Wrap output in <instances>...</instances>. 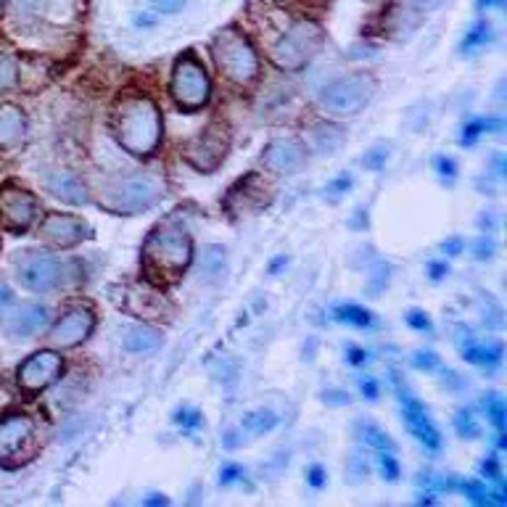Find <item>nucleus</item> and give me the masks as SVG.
Returning <instances> with one entry per match:
<instances>
[{
	"mask_svg": "<svg viewBox=\"0 0 507 507\" xmlns=\"http://www.w3.org/2000/svg\"><path fill=\"white\" fill-rule=\"evenodd\" d=\"M27 114L16 104H0V154L16 151L27 141Z\"/></svg>",
	"mask_w": 507,
	"mask_h": 507,
	"instance_id": "nucleus-20",
	"label": "nucleus"
},
{
	"mask_svg": "<svg viewBox=\"0 0 507 507\" xmlns=\"http://www.w3.org/2000/svg\"><path fill=\"white\" fill-rule=\"evenodd\" d=\"M462 357L471 363V365H479L483 370H494V367L502 365V343H494V341H486V343H479V341H471L468 346L460 349Z\"/></svg>",
	"mask_w": 507,
	"mask_h": 507,
	"instance_id": "nucleus-24",
	"label": "nucleus"
},
{
	"mask_svg": "<svg viewBox=\"0 0 507 507\" xmlns=\"http://www.w3.org/2000/svg\"><path fill=\"white\" fill-rule=\"evenodd\" d=\"M143 502H145V505H159V507L169 505V500H167V497H162V494H148V497H145Z\"/></svg>",
	"mask_w": 507,
	"mask_h": 507,
	"instance_id": "nucleus-58",
	"label": "nucleus"
},
{
	"mask_svg": "<svg viewBox=\"0 0 507 507\" xmlns=\"http://www.w3.org/2000/svg\"><path fill=\"white\" fill-rule=\"evenodd\" d=\"M370 473V462H367L365 454L360 452H352L349 460H346V481L349 483H363Z\"/></svg>",
	"mask_w": 507,
	"mask_h": 507,
	"instance_id": "nucleus-38",
	"label": "nucleus"
},
{
	"mask_svg": "<svg viewBox=\"0 0 507 507\" xmlns=\"http://www.w3.org/2000/svg\"><path fill=\"white\" fill-rule=\"evenodd\" d=\"M394 386H396V396H399V407H402V415H404V422H407L410 433L421 442L425 450L431 452L442 450V433H439V428H436L433 421L428 418V413H425V407L418 402V396L413 394V392L402 383V378H399L396 373H394Z\"/></svg>",
	"mask_w": 507,
	"mask_h": 507,
	"instance_id": "nucleus-10",
	"label": "nucleus"
},
{
	"mask_svg": "<svg viewBox=\"0 0 507 507\" xmlns=\"http://www.w3.org/2000/svg\"><path fill=\"white\" fill-rule=\"evenodd\" d=\"M156 11H162V14H177V11H183L185 8V3L188 0H148Z\"/></svg>",
	"mask_w": 507,
	"mask_h": 507,
	"instance_id": "nucleus-51",
	"label": "nucleus"
},
{
	"mask_svg": "<svg viewBox=\"0 0 507 507\" xmlns=\"http://www.w3.org/2000/svg\"><path fill=\"white\" fill-rule=\"evenodd\" d=\"M392 264L383 262V259H373V267H370V278H367V293L370 296H378L381 291H386V285L392 283Z\"/></svg>",
	"mask_w": 507,
	"mask_h": 507,
	"instance_id": "nucleus-31",
	"label": "nucleus"
},
{
	"mask_svg": "<svg viewBox=\"0 0 507 507\" xmlns=\"http://www.w3.org/2000/svg\"><path fill=\"white\" fill-rule=\"evenodd\" d=\"M454 431H457L462 439H479L481 436V425L476 422L471 410H457V413H454Z\"/></svg>",
	"mask_w": 507,
	"mask_h": 507,
	"instance_id": "nucleus-37",
	"label": "nucleus"
},
{
	"mask_svg": "<svg viewBox=\"0 0 507 507\" xmlns=\"http://www.w3.org/2000/svg\"><path fill=\"white\" fill-rule=\"evenodd\" d=\"M505 0H479L481 8H494V5H502Z\"/></svg>",
	"mask_w": 507,
	"mask_h": 507,
	"instance_id": "nucleus-60",
	"label": "nucleus"
},
{
	"mask_svg": "<svg viewBox=\"0 0 507 507\" xmlns=\"http://www.w3.org/2000/svg\"><path fill=\"white\" fill-rule=\"evenodd\" d=\"M333 317H336L338 323H343V325L363 328V331L378 325V317L370 310H365V307H360V304H338L336 310H333Z\"/></svg>",
	"mask_w": 507,
	"mask_h": 507,
	"instance_id": "nucleus-27",
	"label": "nucleus"
},
{
	"mask_svg": "<svg viewBox=\"0 0 507 507\" xmlns=\"http://www.w3.org/2000/svg\"><path fill=\"white\" fill-rule=\"evenodd\" d=\"M481 476L489 481H502V471H500V462L494 457H486L481 462Z\"/></svg>",
	"mask_w": 507,
	"mask_h": 507,
	"instance_id": "nucleus-50",
	"label": "nucleus"
},
{
	"mask_svg": "<svg viewBox=\"0 0 507 507\" xmlns=\"http://www.w3.org/2000/svg\"><path fill=\"white\" fill-rule=\"evenodd\" d=\"M11 304H14V291H11L5 283L0 281V320L5 317V312H8Z\"/></svg>",
	"mask_w": 507,
	"mask_h": 507,
	"instance_id": "nucleus-54",
	"label": "nucleus"
},
{
	"mask_svg": "<svg viewBox=\"0 0 507 507\" xmlns=\"http://www.w3.org/2000/svg\"><path fill=\"white\" fill-rule=\"evenodd\" d=\"M0 14H3V0H0Z\"/></svg>",
	"mask_w": 507,
	"mask_h": 507,
	"instance_id": "nucleus-61",
	"label": "nucleus"
},
{
	"mask_svg": "<svg viewBox=\"0 0 507 507\" xmlns=\"http://www.w3.org/2000/svg\"><path fill=\"white\" fill-rule=\"evenodd\" d=\"M172 421H174L177 428H183L185 433H196V431L204 428V415H201V410H198V407H191V404L177 407L174 415H172Z\"/></svg>",
	"mask_w": 507,
	"mask_h": 507,
	"instance_id": "nucleus-32",
	"label": "nucleus"
},
{
	"mask_svg": "<svg viewBox=\"0 0 507 507\" xmlns=\"http://www.w3.org/2000/svg\"><path fill=\"white\" fill-rule=\"evenodd\" d=\"M164 198V183L156 174L135 172L114 177L101 191V206L114 214H143Z\"/></svg>",
	"mask_w": 507,
	"mask_h": 507,
	"instance_id": "nucleus-5",
	"label": "nucleus"
},
{
	"mask_svg": "<svg viewBox=\"0 0 507 507\" xmlns=\"http://www.w3.org/2000/svg\"><path fill=\"white\" fill-rule=\"evenodd\" d=\"M278 422H281L278 413H273V410H267V407H259V410H252V413L244 415L241 431H244L246 436H264V433L275 431Z\"/></svg>",
	"mask_w": 507,
	"mask_h": 507,
	"instance_id": "nucleus-26",
	"label": "nucleus"
},
{
	"mask_svg": "<svg viewBox=\"0 0 507 507\" xmlns=\"http://www.w3.org/2000/svg\"><path fill=\"white\" fill-rule=\"evenodd\" d=\"M378 468L386 481H396L402 476V465L396 462L394 452H378Z\"/></svg>",
	"mask_w": 507,
	"mask_h": 507,
	"instance_id": "nucleus-40",
	"label": "nucleus"
},
{
	"mask_svg": "<svg viewBox=\"0 0 507 507\" xmlns=\"http://www.w3.org/2000/svg\"><path fill=\"white\" fill-rule=\"evenodd\" d=\"M285 264H288V256H278L275 262H270V273H273V275H278Z\"/></svg>",
	"mask_w": 507,
	"mask_h": 507,
	"instance_id": "nucleus-59",
	"label": "nucleus"
},
{
	"mask_svg": "<svg viewBox=\"0 0 507 507\" xmlns=\"http://www.w3.org/2000/svg\"><path fill=\"white\" fill-rule=\"evenodd\" d=\"M389 154H392L389 143H378V145L367 148L365 154H363V159H360V164H363L365 169H370V172H378V169H383L386 159H389Z\"/></svg>",
	"mask_w": 507,
	"mask_h": 507,
	"instance_id": "nucleus-39",
	"label": "nucleus"
},
{
	"mask_svg": "<svg viewBox=\"0 0 507 507\" xmlns=\"http://www.w3.org/2000/svg\"><path fill=\"white\" fill-rule=\"evenodd\" d=\"M310 151L293 138H275L262 151V167L275 177H291L307 167Z\"/></svg>",
	"mask_w": 507,
	"mask_h": 507,
	"instance_id": "nucleus-17",
	"label": "nucleus"
},
{
	"mask_svg": "<svg viewBox=\"0 0 507 507\" xmlns=\"http://www.w3.org/2000/svg\"><path fill=\"white\" fill-rule=\"evenodd\" d=\"M320 399L328 404V407H346L352 402V396L346 394L343 389H323L320 392Z\"/></svg>",
	"mask_w": 507,
	"mask_h": 507,
	"instance_id": "nucleus-46",
	"label": "nucleus"
},
{
	"mask_svg": "<svg viewBox=\"0 0 507 507\" xmlns=\"http://www.w3.org/2000/svg\"><path fill=\"white\" fill-rule=\"evenodd\" d=\"M375 90H378V80L370 72H349L325 84L317 93V104L325 114L343 119V116H354L357 112H363L373 101Z\"/></svg>",
	"mask_w": 507,
	"mask_h": 507,
	"instance_id": "nucleus-6",
	"label": "nucleus"
},
{
	"mask_svg": "<svg viewBox=\"0 0 507 507\" xmlns=\"http://www.w3.org/2000/svg\"><path fill=\"white\" fill-rule=\"evenodd\" d=\"M194 264V241L174 223H159L143 244V273L154 285H172Z\"/></svg>",
	"mask_w": 507,
	"mask_h": 507,
	"instance_id": "nucleus-2",
	"label": "nucleus"
},
{
	"mask_svg": "<svg viewBox=\"0 0 507 507\" xmlns=\"http://www.w3.org/2000/svg\"><path fill=\"white\" fill-rule=\"evenodd\" d=\"M162 343H164L162 333H159L154 325H148V323L130 325V328L122 333V346H124L127 352H133V354H154V352L162 349Z\"/></svg>",
	"mask_w": 507,
	"mask_h": 507,
	"instance_id": "nucleus-23",
	"label": "nucleus"
},
{
	"mask_svg": "<svg viewBox=\"0 0 507 507\" xmlns=\"http://www.w3.org/2000/svg\"><path fill=\"white\" fill-rule=\"evenodd\" d=\"M357 386H360V394L365 396L367 402H375L381 396V381H375V378H360Z\"/></svg>",
	"mask_w": 507,
	"mask_h": 507,
	"instance_id": "nucleus-48",
	"label": "nucleus"
},
{
	"mask_svg": "<svg viewBox=\"0 0 507 507\" xmlns=\"http://www.w3.org/2000/svg\"><path fill=\"white\" fill-rule=\"evenodd\" d=\"M19 84V64L16 58L0 54V93H8Z\"/></svg>",
	"mask_w": 507,
	"mask_h": 507,
	"instance_id": "nucleus-36",
	"label": "nucleus"
},
{
	"mask_svg": "<svg viewBox=\"0 0 507 507\" xmlns=\"http://www.w3.org/2000/svg\"><path fill=\"white\" fill-rule=\"evenodd\" d=\"M273 201L270 183L262 174H244L225 196V209L230 217H244V214H259L267 209Z\"/></svg>",
	"mask_w": 507,
	"mask_h": 507,
	"instance_id": "nucleus-11",
	"label": "nucleus"
},
{
	"mask_svg": "<svg viewBox=\"0 0 507 507\" xmlns=\"http://www.w3.org/2000/svg\"><path fill=\"white\" fill-rule=\"evenodd\" d=\"M241 481H246L244 468H241L238 462H225L223 471H220V483H223V486H235V483H241Z\"/></svg>",
	"mask_w": 507,
	"mask_h": 507,
	"instance_id": "nucleus-44",
	"label": "nucleus"
},
{
	"mask_svg": "<svg viewBox=\"0 0 507 507\" xmlns=\"http://www.w3.org/2000/svg\"><path fill=\"white\" fill-rule=\"evenodd\" d=\"M227 148H230V133L223 124H209L196 141L185 145V159L198 169V172H214L223 164Z\"/></svg>",
	"mask_w": 507,
	"mask_h": 507,
	"instance_id": "nucleus-14",
	"label": "nucleus"
},
{
	"mask_svg": "<svg viewBox=\"0 0 507 507\" xmlns=\"http://www.w3.org/2000/svg\"><path fill=\"white\" fill-rule=\"evenodd\" d=\"M48 325V310L43 304H22L8 314V336L27 341Z\"/></svg>",
	"mask_w": 507,
	"mask_h": 507,
	"instance_id": "nucleus-19",
	"label": "nucleus"
},
{
	"mask_svg": "<svg viewBox=\"0 0 507 507\" xmlns=\"http://www.w3.org/2000/svg\"><path fill=\"white\" fill-rule=\"evenodd\" d=\"M349 225L354 227V230H357V227H367V212H365V209H357V214H354V217L349 220Z\"/></svg>",
	"mask_w": 507,
	"mask_h": 507,
	"instance_id": "nucleus-57",
	"label": "nucleus"
},
{
	"mask_svg": "<svg viewBox=\"0 0 507 507\" xmlns=\"http://www.w3.org/2000/svg\"><path fill=\"white\" fill-rule=\"evenodd\" d=\"M124 310L141 320H172V304L151 285L133 283L124 293Z\"/></svg>",
	"mask_w": 507,
	"mask_h": 507,
	"instance_id": "nucleus-18",
	"label": "nucleus"
},
{
	"mask_svg": "<svg viewBox=\"0 0 507 507\" xmlns=\"http://www.w3.org/2000/svg\"><path fill=\"white\" fill-rule=\"evenodd\" d=\"M209 54L227 83L246 87L259 77V56L254 51L252 40L238 27L220 29L209 43Z\"/></svg>",
	"mask_w": 507,
	"mask_h": 507,
	"instance_id": "nucleus-4",
	"label": "nucleus"
},
{
	"mask_svg": "<svg viewBox=\"0 0 507 507\" xmlns=\"http://www.w3.org/2000/svg\"><path fill=\"white\" fill-rule=\"evenodd\" d=\"M462 249H465V241L462 238H447L444 244H442V252L447 254V256H460L462 254Z\"/></svg>",
	"mask_w": 507,
	"mask_h": 507,
	"instance_id": "nucleus-55",
	"label": "nucleus"
},
{
	"mask_svg": "<svg viewBox=\"0 0 507 507\" xmlns=\"http://www.w3.org/2000/svg\"><path fill=\"white\" fill-rule=\"evenodd\" d=\"M14 402H16V396L11 392V386L5 383V378H0V413H5Z\"/></svg>",
	"mask_w": 507,
	"mask_h": 507,
	"instance_id": "nucleus-53",
	"label": "nucleus"
},
{
	"mask_svg": "<svg viewBox=\"0 0 507 507\" xmlns=\"http://www.w3.org/2000/svg\"><path fill=\"white\" fill-rule=\"evenodd\" d=\"M45 188L51 191V196L64 201V204H72V206L87 204V198H90L83 180H80L75 172H66V169L48 174V177H45Z\"/></svg>",
	"mask_w": 507,
	"mask_h": 507,
	"instance_id": "nucleus-21",
	"label": "nucleus"
},
{
	"mask_svg": "<svg viewBox=\"0 0 507 507\" xmlns=\"http://www.w3.org/2000/svg\"><path fill=\"white\" fill-rule=\"evenodd\" d=\"M37 454V422L29 415L0 418V465L19 468Z\"/></svg>",
	"mask_w": 507,
	"mask_h": 507,
	"instance_id": "nucleus-9",
	"label": "nucleus"
},
{
	"mask_svg": "<svg viewBox=\"0 0 507 507\" xmlns=\"http://www.w3.org/2000/svg\"><path fill=\"white\" fill-rule=\"evenodd\" d=\"M252 14L256 19L259 43L264 45L267 58L275 66H281L285 72H296V69H304L312 58L320 54L323 29L310 19L293 16L273 3H267L264 8L256 5V11L252 8Z\"/></svg>",
	"mask_w": 507,
	"mask_h": 507,
	"instance_id": "nucleus-1",
	"label": "nucleus"
},
{
	"mask_svg": "<svg viewBox=\"0 0 507 507\" xmlns=\"http://www.w3.org/2000/svg\"><path fill=\"white\" fill-rule=\"evenodd\" d=\"M447 273H450V267L444 264V262H439V259H433V262H428V275H431V281L439 283L447 278Z\"/></svg>",
	"mask_w": 507,
	"mask_h": 507,
	"instance_id": "nucleus-52",
	"label": "nucleus"
},
{
	"mask_svg": "<svg viewBox=\"0 0 507 507\" xmlns=\"http://www.w3.org/2000/svg\"><path fill=\"white\" fill-rule=\"evenodd\" d=\"M169 95L183 112H198L209 104L212 80H209L204 64L194 54H183L174 61L172 80H169Z\"/></svg>",
	"mask_w": 507,
	"mask_h": 507,
	"instance_id": "nucleus-7",
	"label": "nucleus"
},
{
	"mask_svg": "<svg viewBox=\"0 0 507 507\" xmlns=\"http://www.w3.org/2000/svg\"><path fill=\"white\" fill-rule=\"evenodd\" d=\"M325 481H328V476H325V468H323L320 462L310 465V471H307V483H310L312 489H325Z\"/></svg>",
	"mask_w": 507,
	"mask_h": 507,
	"instance_id": "nucleus-49",
	"label": "nucleus"
},
{
	"mask_svg": "<svg viewBox=\"0 0 507 507\" xmlns=\"http://www.w3.org/2000/svg\"><path fill=\"white\" fill-rule=\"evenodd\" d=\"M494 254H497V244H494L492 233L481 235L479 241L473 244V256H476L479 262H486V259H494Z\"/></svg>",
	"mask_w": 507,
	"mask_h": 507,
	"instance_id": "nucleus-42",
	"label": "nucleus"
},
{
	"mask_svg": "<svg viewBox=\"0 0 507 507\" xmlns=\"http://www.w3.org/2000/svg\"><path fill=\"white\" fill-rule=\"evenodd\" d=\"M227 270V249L214 244V246H206L201 256H198V275L204 281H220Z\"/></svg>",
	"mask_w": 507,
	"mask_h": 507,
	"instance_id": "nucleus-25",
	"label": "nucleus"
},
{
	"mask_svg": "<svg viewBox=\"0 0 507 507\" xmlns=\"http://www.w3.org/2000/svg\"><path fill=\"white\" fill-rule=\"evenodd\" d=\"M352 185H354V177H352V172H341L338 177H333L325 188H323V198L328 201V204H338L341 198L346 196L349 191H352Z\"/></svg>",
	"mask_w": 507,
	"mask_h": 507,
	"instance_id": "nucleus-33",
	"label": "nucleus"
},
{
	"mask_svg": "<svg viewBox=\"0 0 507 507\" xmlns=\"http://www.w3.org/2000/svg\"><path fill=\"white\" fill-rule=\"evenodd\" d=\"M404 320H407V325H410L413 331H418V333H431V331H433L431 317H428L422 310H410Z\"/></svg>",
	"mask_w": 507,
	"mask_h": 507,
	"instance_id": "nucleus-45",
	"label": "nucleus"
},
{
	"mask_svg": "<svg viewBox=\"0 0 507 507\" xmlns=\"http://www.w3.org/2000/svg\"><path fill=\"white\" fill-rule=\"evenodd\" d=\"M307 143L317 156H333L346 143V130L333 122H314L307 130Z\"/></svg>",
	"mask_w": 507,
	"mask_h": 507,
	"instance_id": "nucleus-22",
	"label": "nucleus"
},
{
	"mask_svg": "<svg viewBox=\"0 0 507 507\" xmlns=\"http://www.w3.org/2000/svg\"><path fill=\"white\" fill-rule=\"evenodd\" d=\"M114 138L135 156H151L162 143V112L148 95H124L112 116Z\"/></svg>",
	"mask_w": 507,
	"mask_h": 507,
	"instance_id": "nucleus-3",
	"label": "nucleus"
},
{
	"mask_svg": "<svg viewBox=\"0 0 507 507\" xmlns=\"http://www.w3.org/2000/svg\"><path fill=\"white\" fill-rule=\"evenodd\" d=\"M502 119H473V122H468L465 127H462V133H460V143L462 145H473V143L479 141L483 133H500L502 130Z\"/></svg>",
	"mask_w": 507,
	"mask_h": 507,
	"instance_id": "nucleus-29",
	"label": "nucleus"
},
{
	"mask_svg": "<svg viewBox=\"0 0 507 507\" xmlns=\"http://www.w3.org/2000/svg\"><path fill=\"white\" fill-rule=\"evenodd\" d=\"M433 169H436V174H439L444 183H452V180L457 177V162H454L452 156H436V159H433Z\"/></svg>",
	"mask_w": 507,
	"mask_h": 507,
	"instance_id": "nucleus-43",
	"label": "nucleus"
},
{
	"mask_svg": "<svg viewBox=\"0 0 507 507\" xmlns=\"http://www.w3.org/2000/svg\"><path fill=\"white\" fill-rule=\"evenodd\" d=\"M483 410H486V418L494 422V428L502 433L505 431V422H507V407L505 402H502V396L500 394H489L483 399Z\"/></svg>",
	"mask_w": 507,
	"mask_h": 507,
	"instance_id": "nucleus-35",
	"label": "nucleus"
},
{
	"mask_svg": "<svg viewBox=\"0 0 507 507\" xmlns=\"http://www.w3.org/2000/svg\"><path fill=\"white\" fill-rule=\"evenodd\" d=\"M37 217V198L14 183L0 188V223L11 233H25Z\"/></svg>",
	"mask_w": 507,
	"mask_h": 507,
	"instance_id": "nucleus-15",
	"label": "nucleus"
},
{
	"mask_svg": "<svg viewBox=\"0 0 507 507\" xmlns=\"http://www.w3.org/2000/svg\"><path fill=\"white\" fill-rule=\"evenodd\" d=\"M16 281L32 293H51L66 283V264L56 254L27 249L14 259Z\"/></svg>",
	"mask_w": 507,
	"mask_h": 507,
	"instance_id": "nucleus-8",
	"label": "nucleus"
},
{
	"mask_svg": "<svg viewBox=\"0 0 507 507\" xmlns=\"http://www.w3.org/2000/svg\"><path fill=\"white\" fill-rule=\"evenodd\" d=\"M410 363H413V367L425 370V373H431V370H442V360H439V354H436V352H428V349L415 352Z\"/></svg>",
	"mask_w": 507,
	"mask_h": 507,
	"instance_id": "nucleus-41",
	"label": "nucleus"
},
{
	"mask_svg": "<svg viewBox=\"0 0 507 507\" xmlns=\"http://www.w3.org/2000/svg\"><path fill=\"white\" fill-rule=\"evenodd\" d=\"M357 436H360V442L367 444V447H373V450L378 452H396V444L394 439L381 428V425H375V422L370 421H360L357 422Z\"/></svg>",
	"mask_w": 507,
	"mask_h": 507,
	"instance_id": "nucleus-28",
	"label": "nucleus"
},
{
	"mask_svg": "<svg viewBox=\"0 0 507 507\" xmlns=\"http://www.w3.org/2000/svg\"><path fill=\"white\" fill-rule=\"evenodd\" d=\"M238 447H244V431H227L225 450H238Z\"/></svg>",
	"mask_w": 507,
	"mask_h": 507,
	"instance_id": "nucleus-56",
	"label": "nucleus"
},
{
	"mask_svg": "<svg viewBox=\"0 0 507 507\" xmlns=\"http://www.w3.org/2000/svg\"><path fill=\"white\" fill-rule=\"evenodd\" d=\"M367 349H363V346H357V343H349L346 346V363L352 367H365L367 365Z\"/></svg>",
	"mask_w": 507,
	"mask_h": 507,
	"instance_id": "nucleus-47",
	"label": "nucleus"
},
{
	"mask_svg": "<svg viewBox=\"0 0 507 507\" xmlns=\"http://www.w3.org/2000/svg\"><path fill=\"white\" fill-rule=\"evenodd\" d=\"M93 328H95V312L84 307V304H77V307H69L54 323L48 341L56 349H75V346L83 343L84 338H90Z\"/></svg>",
	"mask_w": 507,
	"mask_h": 507,
	"instance_id": "nucleus-16",
	"label": "nucleus"
},
{
	"mask_svg": "<svg viewBox=\"0 0 507 507\" xmlns=\"http://www.w3.org/2000/svg\"><path fill=\"white\" fill-rule=\"evenodd\" d=\"M37 233L54 249H75L93 235L83 217L66 214V212H48L37 227Z\"/></svg>",
	"mask_w": 507,
	"mask_h": 507,
	"instance_id": "nucleus-13",
	"label": "nucleus"
},
{
	"mask_svg": "<svg viewBox=\"0 0 507 507\" xmlns=\"http://www.w3.org/2000/svg\"><path fill=\"white\" fill-rule=\"evenodd\" d=\"M492 35H494V29H492V25L486 19L476 22L473 27L468 29L465 40H462V54H476L481 48H486L492 43Z\"/></svg>",
	"mask_w": 507,
	"mask_h": 507,
	"instance_id": "nucleus-30",
	"label": "nucleus"
},
{
	"mask_svg": "<svg viewBox=\"0 0 507 507\" xmlns=\"http://www.w3.org/2000/svg\"><path fill=\"white\" fill-rule=\"evenodd\" d=\"M457 492L465 494V500L473 502L476 507L492 505V494H489V489L481 481H457Z\"/></svg>",
	"mask_w": 507,
	"mask_h": 507,
	"instance_id": "nucleus-34",
	"label": "nucleus"
},
{
	"mask_svg": "<svg viewBox=\"0 0 507 507\" xmlns=\"http://www.w3.org/2000/svg\"><path fill=\"white\" fill-rule=\"evenodd\" d=\"M64 373V360L54 349H43L29 354L27 360L16 370V383L27 394H37L48 386H54Z\"/></svg>",
	"mask_w": 507,
	"mask_h": 507,
	"instance_id": "nucleus-12",
	"label": "nucleus"
}]
</instances>
